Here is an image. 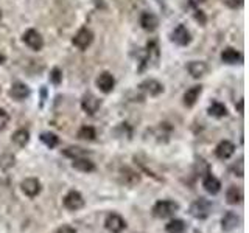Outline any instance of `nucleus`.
Listing matches in <instances>:
<instances>
[{
    "label": "nucleus",
    "instance_id": "nucleus-32",
    "mask_svg": "<svg viewBox=\"0 0 249 233\" xmlns=\"http://www.w3.org/2000/svg\"><path fill=\"white\" fill-rule=\"evenodd\" d=\"M56 233H76V229L72 227V225H61Z\"/></svg>",
    "mask_w": 249,
    "mask_h": 233
},
{
    "label": "nucleus",
    "instance_id": "nucleus-36",
    "mask_svg": "<svg viewBox=\"0 0 249 233\" xmlns=\"http://www.w3.org/2000/svg\"><path fill=\"white\" fill-rule=\"evenodd\" d=\"M195 3H202V2H206V0H193Z\"/></svg>",
    "mask_w": 249,
    "mask_h": 233
},
{
    "label": "nucleus",
    "instance_id": "nucleus-6",
    "mask_svg": "<svg viewBox=\"0 0 249 233\" xmlns=\"http://www.w3.org/2000/svg\"><path fill=\"white\" fill-rule=\"evenodd\" d=\"M20 190H22V193L25 194L27 198L33 199V198L37 196L39 193H41L42 185H41V182H39L36 177H28V179H25V181H22Z\"/></svg>",
    "mask_w": 249,
    "mask_h": 233
},
{
    "label": "nucleus",
    "instance_id": "nucleus-26",
    "mask_svg": "<svg viewBox=\"0 0 249 233\" xmlns=\"http://www.w3.org/2000/svg\"><path fill=\"white\" fill-rule=\"evenodd\" d=\"M39 138H41V142L47 148H50V150H53V148H56L59 145V137L56 134H53V132H42Z\"/></svg>",
    "mask_w": 249,
    "mask_h": 233
},
{
    "label": "nucleus",
    "instance_id": "nucleus-31",
    "mask_svg": "<svg viewBox=\"0 0 249 233\" xmlns=\"http://www.w3.org/2000/svg\"><path fill=\"white\" fill-rule=\"evenodd\" d=\"M223 3H226L229 8H240L243 5V0H223Z\"/></svg>",
    "mask_w": 249,
    "mask_h": 233
},
{
    "label": "nucleus",
    "instance_id": "nucleus-16",
    "mask_svg": "<svg viewBox=\"0 0 249 233\" xmlns=\"http://www.w3.org/2000/svg\"><path fill=\"white\" fill-rule=\"evenodd\" d=\"M10 97L16 101H23L25 98L30 97V89L27 84H23L20 81H16L11 89H10Z\"/></svg>",
    "mask_w": 249,
    "mask_h": 233
},
{
    "label": "nucleus",
    "instance_id": "nucleus-35",
    "mask_svg": "<svg viewBox=\"0 0 249 233\" xmlns=\"http://www.w3.org/2000/svg\"><path fill=\"white\" fill-rule=\"evenodd\" d=\"M184 233H185V232H184ZM190 233H201V232H199L198 229H192V230H190Z\"/></svg>",
    "mask_w": 249,
    "mask_h": 233
},
{
    "label": "nucleus",
    "instance_id": "nucleus-15",
    "mask_svg": "<svg viewBox=\"0 0 249 233\" xmlns=\"http://www.w3.org/2000/svg\"><path fill=\"white\" fill-rule=\"evenodd\" d=\"M171 39H173V42L178 44V45H189L192 37H190V31L187 30L185 25H178L173 31V34H171Z\"/></svg>",
    "mask_w": 249,
    "mask_h": 233
},
{
    "label": "nucleus",
    "instance_id": "nucleus-7",
    "mask_svg": "<svg viewBox=\"0 0 249 233\" xmlns=\"http://www.w3.org/2000/svg\"><path fill=\"white\" fill-rule=\"evenodd\" d=\"M23 42H25L31 50H35V51H39L44 47V39H42V36L37 33L36 30H33V28H30V30H27L25 33H23Z\"/></svg>",
    "mask_w": 249,
    "mask_h": 233
},
{
    "label": "nucleus",
    "instance_id": "nucleus-1",
    "mask_svg": "<svg viewBox=\"0 0 249 233\" xmlns=\"http://www.w3.org/2000/svg\"><path fill=\"white\" fill-rule=\"evenodd\" d=\"M179 212V204L171 199H162L158 200L151 208V213L158 219H168Z\"/></svg>",
    "mask_w": 249,
    "mask_h": 233
},
{
    "label": "nucleus",
    "instance_id": "nucleus-13",
    "mask_svg": "<svg viewBox=\"0 0 249 233\" xmlns=\"http://www.w3.org/2000/svg\"><path fill=\"white\" fill-rule=\"evenodd\" d=\"M204 179H202V186H204V190L212 194V196H215V194H218L221 191V182L220 179H216L212 173H207L206 176H202Z\"/></svg>",
    "mask_w": 249,
    "mask_h": 233
},
{
    "label": "nucleus",
    "instance_id": "nucleus-33",
    "mask_svg": "<svg viewBox=\"0 0 249 233\" xmlns=\"http://www.w3.org/2000/svg\"><path fill=\"white\" fill-rule=\"evenodd\" d=\"M201 19V23H204L206 19H204V16H202V11H196V20Z\"/></svg>",
    "mask_w": 249,
    "mask_h": 233
},
{
    "label": "nucleus",
    "instance_id": "nucleus-12",
    "mask_svg": "<svg viewBox=\"0 0 249 233\" xmlns=\"http://www.w3.org/2000/svg\"><path fill=\"white\" fill-rule=\"evenodd\" d=\"M97 87L103 93H111L115 87V78L112 76V73L109 72L100 73V76L97 78Z\"/></svg>",
    "mask_w": 249,
    "mask_h": 233
},
{
    "label": "nucleus",
    "instance_id": "nucleus-10",
    "mask_svg": "<svg viewBox=\"0 0 249 233\" xmlns=\"http://www.w3.org/2000/svg\"><path fill=\"white\" fill-rule=\"evenodd\" d=\"M81 107L86 114L93 115V114H97L98 109L101 107V101L95 95H92V93H86L81 100Z\"/></svg>",
    "mask_w": 249,
    "mask_h": 233
},
{
    "label": "nucleus",
    "instance_id": "nucleus-30",
    "mask_svg": "<svg viewBox=\"0 0 249 233\" xmlns=\"http://www.w3.org/2000/svg\"><path fill=\"white\" fill-rule=\"evenodd\" d=\"M8 121H10V115H8L3 109H0V131H3L6 128Z\"/></svg>",
    "mask_w": 249,
    "mask_h": 233
},
{
    "label": "nucleus",
    "instance_id": "nucleus-37",
    "mask_svg": "<svg viewBox=\"0 0 249 233\" xmlns=\"http://www.w3.org/2000/svg\"><path fill=\"white\" fill-rule=\"evenodd\" d=\"M0 19H2V13H0Z\"/></svg>",
    "mask_w": 249,
    "mask_h": 233
},
{
    "label": "nucleus",
    "instance_id": "nucleus-21",
    "mask_svg": "<svg viewBox=\"0 0 249 233\" xmlns=\"http://www.w3.org/2000/svg\"><path fill=\"white\" fill-rule=\"evenodd\" d=\"M187 70L193 78H202L207 73V66L206 62H201V61H192L189 66H187Z\"/></svg>",
    "mask_w": 249,
    "mask_h": 233
},
{
    "label": "nucleus",
    "instance_id": "nucleus-23",
    "mask_svg": "<svg viewBox=\"0 0 249 233\" xmlns=\"http://www.w3.org/2000/svg\"><path fill=\"white\" fill-rule=\"evenodd\" d=\"M187 230V224L184 219H171L165 224L167 233H184Z\"/></svg>",
    "mask_w": 249,
    "mask_h": 233
},
{
    "label": "nucleus",
    "instance_id": "nucleus-34",
    "mask_svg": "<svg viewBox=\"0 0 249 233\" xmlns=\"http://www.w3.org/2000/svg\"><path fill=\"white\" fill-rule=\"evenodd\" d=\"M5 56H3V54H0V64H3V62H5Z\"/></svg>",
    "mask_w": 249,
    "mask_h": 233
},
{
    "label": "nucleus",
    "instance_id": "nucleus-11",
    "mask_svg": "<svg viewBox=\"0 0 249 233\" xmlns=\"http://www.w3.org/2000/svg\"><path fill=\"white\" fill-rule=\"evenodd\" d=\"M233 152H235V145H233L232 142H229V140H223V142H220L215 148V155L220 160L231 159L233 155Z\"/></svg>",
    "mask_w": 249,
    "mask_h": 233
},
{
    "label": "nucleus",
    "instance_id": "nucleus-24",
    "mask_svg": "<svg viewBox=\"0 0 249 233\" xmlns=\"http://www.w3.org/2000/svg\"><path fill=\"white\" fill-rule=\"evenodd\" d=\"M221 61L226 64H237L241 61V54L233 49H226L221 53Z\"/></svg>",
    "mask_w": 249,
    "mask_h": 233
},
{
    "label": "nucleus",
    "instance_id": "nucleus-3",
    "mask_svg": "<svg viewBox=\"0 0 249 233\" xmlns=\"http://www.w3.org/2000/svg\"><path fill=\"white\" fill-rule=\"evenodd\" d=\"M62 204H64V207L69 210V212H78V210H81L84 207V198L83 194L80 191L76 190H70L64 199H62Z\"/></svg>",
    "mask_w": 249,
    "mask_h": 233
},
{
    "label": "nucleus",
    "instance_id": "nucleus-14",
    "mask_svg": "<svg viewBox=\"0 0 249 233\" xmlns=\"http://www.w3.org/2000/svg\"><path fill=\"white\" fill-rule=\"evenodd\" d=\"M139 89L150 97H158L163 92V85L158 80H145L142 84L139 85Z\"/></svg>",
    "mask_w": 249,
    "mask_h": 233
},
{
    "label": "nucleus",
    "instance_id": "nucleus-18",
    "mask_svg": "<svg viewBox=\"0 0 249 233\" xmlns=\"http://www.w3.org/2000/svg\"><path fill=\"white\" fill-rule=\"evenodd\" d=\"M243 200V191H241L238 186L231 185L228 190H226V202L229 205H238Z\"/></svg>",
    "mask_w": 249,
    "mask_h": 233
},
{
    "label": "nucleus",
    "instance_id": "nucleus-22",
    "mask_svg": "<svg viewBox=\"0 0 249 233\" xmlns=\"http://www.w3.org/2000/svg\"><path fill=\"white\" fill-rule=\"evenodd\" d=\"M11 142L19 148H25L30 142V132L27 129H18L13 134Z\"/></svg>",
    "mask_w": 249,
    "mask_h": 233
},
{
    "label": "nucleus",
    "instance_id": "nucleus-29",
    "mask_svg": "<svg viewBox=\"0 0 249 233\" xmlns=\"http://www.w3.org/2000/svg\"><path fill=\"white\" fill-rule=\"evenodd\" d=\"M50 81L53 83V84H61V81H62V72L58 68V67H54L53 70H52V73H50Z\"/></svg>",
    "mask_w": 249,
    "mask_h": 233
},
{
    "label": "nucleus",
    "instance_id": "nucleus-4",
    "mask_svg": "<svg viewBox=\"0 0 249 233\" xmlns=\"http://www.w3.org/2000/svg\"><path fill=\"white\" fill-rule=\"evenodd\" d=\"M119 182L122 185H126V186H136L137 183H140V174L137 173L136 169H132L129 166H122L119 169Z\"/></svg>",
    "mask_w": 249,
    "mask_h": 233
},
{
    "label": "nucleus",
    "instance_id": "nucleus-2",
    "mask_svg": "<svg viewBox=\"0 0 249 233\" xmlns=\"http://www.w3.org/2000/svg\"><path fill=\"white\" fill-rule=\"evenodd\" d=\"M212 210H213V205L212 202L206 198H198L196 200H193L190 204V208H189V213L195 217V219H207V217L212 215Z\"/></svg>",
    "mask_w": 249,
    "mask_h": 233
},
{
    "label": "nucleus",
    "instance_id": "nucleus-28",
    "mask_svg": "<svg viewBox=\"0 0 249 233\" xmlns=\"http://www.w3.org/2000/svg\"><path fill=\"white\" fill-rule=\"evenodd\" d=\"M97 137V131L95 128H92V126H81L80 131H78V138H81V140H88V142H92V140H95Z\"/></svg>",
    "mask_w": 249,
    "mask_h": 233
},
{
    "label": "nucleus",
    "instance_id": "nucleus-25",
    "mask_svg": "<svg viewBox=\"0 0 249 233\" xmlns=\"http://www.w3.org/2000/svg\"><path fill=\"white\" fill-rule=\"evenodd\" d=\"M209 115L215 116V118H223V116L228 115V109L223 103H218V101H213L212 104L209 106Z\"/></svg>",
    "mask_w": 249,
    "mask_h": 233
},
{
    "label": "nucleus",
    "instance_id": "nucleus-9",
    "mask_svg": "<svg viewBox=\"0 0 249 233\" xmlns=\"http://www.w3.org/2000/svg\"><path fill=\"white\" fill-rule=\"evenodd\" d=\"M93 41V33L89 28H81L73 37V45L78 50H86Z\"/></svg>",
    "mask_w": 249,
    "mask_h": 233
},
{
    "label": "nucleus",
    "instance_id": "nucleus-5",
    "mask_svg": "<svg viewBox=\"0 0 249 233\" xmlns=\"http://www.w3.org/2000/svg\"><path fill=\"white\" fill-rule=\"evenodd\" d=\"M105 227L109 233H122L126 229V221L119 213H109L105 219Z\"/></svg>",
    "mask_w": 249,
    "mask_h": 233
},
{
    "label": "nucleus",
    "instance_id": "nucleus-20",
    "mask_svg": "<svg viewBox=\"0 0 249 233\" xmlns=\"http://www.w3.org/2000/svg\"><path fill=\"white\" fill-rule=\"evenodd\" d=\"M140 25H142V28L145 31H154L156 28H158L159 25V19L156 17V14L153 13H143L142 17H140Z\"/></svg>",
    "mask_w": 249,
    "mask_h": 233
},
{
    "label": "nucleus",
    "instance_id": "nucleus-19",
    "mask_svg": "<svg viewBox=\"0 0 249 233\" xmlns=\"http://www.w3.org/2000/svg\"><path fill=\"white\" fill-rule=\"evenodd\" d=\"M201 92H202V85H193V87H190L184 93V104L187 107H193L199 100Z\"/></svg>",
    "mask_w": 249,
    "mask_h": 233
},
{
    "label": "nucleus",
    "instance_id": "nucleus-8",
    "mask_svg": "<svg viewBox=\"0 0 249 233\" xmlns=\"http://www.w3.org/2000/svg\"><path fill=\"white\" fill-rule=\"evenodd\" d=\"M240 222H241L240 215H237L235 212L229 210V212H226L224 216L221 217V229L226 233H231V232H233V230L238 227Z\"/></svg>",
    "mask_w": 249,
    "mask_h": 233
},
{
    "label": "nucleus",
    "instance_id": "nucleus-27",
    "mask_svg": "<svg viewBox=\"0 0 249 233\" xmlns=\"http://www.w3.org/2000/svg\"><path fill=\"white\" fill-rule=\"evenodd\" d=\"M62 154L66 155V157H70V159H78V157H88V151L83 150V148H78V146H69L66 148Z\"/></svg>",
    "mask_w": 249,
    "mask_h": 233
},
{
    "label": "nucleus",
    "instance_id": "nucleus-17",
    "mask_svg": "<svg viewBox=\"0 0 249 233\" xmlns=\"http://www.w3.org/2000/svg\"><path fill=\"white\" fill-rule=\"evenodd\" d=\"M72 166H73L76 171H81V173H93V171L97 169L95 163H93L92 160H89L88 157H78V159H73Z\"/></svg>",
    "mask_w": 249,
    "mask_h": 233
}]
</instances>
